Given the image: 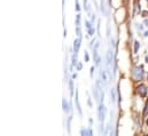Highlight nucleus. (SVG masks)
<instances>
[{"label":"nucleus","mask_w":148,"mask_h":136,"mask_svg":"<svg viewBox=\"0 0 148 136\" xmlns=\"http://www.w3.org/2000/svg\"><path fill=\"white\" fill-rule=\"evenodd\" d=\"M131 74L133 77V79L135 81H139V80H142L143 79V70H142V66H134L131 71Z\"/></svg>","instance_id":"obj_1"},{"label":"nucleus","mask_w":148,"mask_h":136,"mask_svg":"<svg viewBox=\"0 0 148 136\" xmlns=\"http://www.w3.org/2000/svg\"><path fill=\"white\" fill-rule=\"evenodd\" d=\"M106 114H107V109L105 105H102V103H100L98 108V117L101 124H105V119H106Z\"/></svg>","instance_id":"obj_2"},{"label":"nucleus","mask_w":148,"mask_h":136,"mask_svg":"<svg viewBox=\"0 0 148 136\" xmlns=\"http://www.w3.org/2000/svg\"><path fill=\"white\" fill-rule=\"evenodd\" d=\"M138 93H139V95H140L141 97H146V95H147V93H148L147 86H146V85H140V86L138 87Z\"/></svg>","instance_id":"obj_3"},{"label":"nucleus","mask_w":148,"mask_h":136,"mask_svg":"<svg viewBox=\"0 0 148 136\" xmlns=\"http://www.w3.org/2000/svg\"><path fill=\"white\" fill-rule=\"evenodd\" d=\"M80 43H82V38L80 37H78L77 39L74 40V53L75 54H78L79 48H80Z\"/></svg>","instance_id":"obj_4"},{"label":"nucleus","mask_w":148,"mask_h":136,"mask_svg":"<svg viewBox=\"0 0 148 136\" xmlns=\"http://www.w3.org/2000/svg\"><path fill=\"white\" fill-rule=\"evenodd\" d=\"M62 106H63V111H64V113H69V112H71L72 111V106L67 102V100L66 99H63L62 100Z\"/></svg>","instance_id":"obj_5"},{"label":"nucleus","mask_w":148,"mask_h":136,"mask_svg":"<svg viewBox=\"0 0 148 136\" xmlns=\"http://www.w3.org/2000/svg\"><path fill=\"white\" fill-rule=\"evenodd\" d=\"M85 24H86V28H87V32H88V34H90V35H93L94 32H95V30H94V24L91 23V22H88V21H86Z\"/></svg>","instance_id":"obj_6"},{"label":"nucleus","mask_w":148,"mask_h":136,"mask_svg":"<svg viewBox=\"0 0 148 136\" xmlns=\"http://www.w3.org/2000/svg\"><path fill=\"white\" fill-rule=\"evenodd\" d=\"M101 77H102V82H104L105 85H107V83L109 82V80H110V78H108V72H107V70H101Z\"/></svg>","instance_id":"obj_7"},{"label":"nucleus","mask_w":148,"mask_h":136,"mask_svg":"<svg viewBox=\"0 0 148 136\" xmlns=\"http://www.w3.org/2000/svg\"><path fill=\"white\" fill-rule=\"evenodd\" d=\"M75 103H76V109L78 111V113L82 116V108H80V104H79V100H78V90L76 89V96H75Z\"/></svg>","instance_id":"obj_8"},{"label":"nucleus","mask_w":148,"mask_h":136,"mask_svg":"<svg viewBox=\"0 0 148 136\" xmlns=\"http://www.w3.org/2000/svg\"><path fill=\"white\" fill-rule=\"evenodd\" d=\"M100 9H101V13H102L105 16H108V12H107V8H106V5H105V1H104V0H101Z\"/></svg>","instance_id":"obj_9"},{"label":"nucleus","mask_w":148,"mask_h":136,"mask_svg":"<svg viewBox=\"0 0 148 136\" xmlns=\"http://www.w3.org/2000/svg\"><path fill=\"white\" fill-rule=\"evenodd\" d=\"M110 99H111V103L115 104L116 103V93H115L114 88H111V90H110Z\"/></svg>","instance_id":"obj_10"},{"label":"nucleus","mask_w":148,"mask_h":136,"mask_svg":"<svg viewBox=\"0 0 148 136\" xmlns=\"http://www.w3.org/2000/svg\"><path fill=\"white\" fill-rule=\"evenodd\" d=\"M80 134H82V135H87V136H90V135L93 134V131H92L91 128H85V129H82V130H80Z\"/></svg>","instance_id":"obj_11"},{"label":"nucleus","mask_w":148,"mask_h":136,"mask_svg":"<svg viewBox=\"0 0 148 136\" xmlns=\"http://www.w3.org/2000/svg\"><path fill=\"white\" fill-rule=\"evenodd\" d=\"M77 55H78V54H75V53H74V55L71 56V65H72V66H76L77 63H78V61H77Z\"/></svg>","instance_id":"obj_12"},{"label":"nucleus","mask_w":148,"mask_h":136,"mask_svg":"<svg viewBox=\"0 0 148 136\" xmlns=\"http://www.w3.org/2000/svg\"><path fill=\"white\" fill-rule=\"evenodd\" d=\"M74 81H72V79H70L69 80V92H70V95L72 96L74 95Z\"/></svg>","instance_id":"obj_13"},{"label":"nucleus","mask_w":148,"mask_h":136,"mask_svg":"<svg viewBox=\"0 0 148 136\" xmlns=\"http://www.w3.org/2000/svg\"><path fill=\"white\" fill-rule=\"evenodd\" d=\"M84 9L87 13H91V6L88 5V0H84Z\"/></svg>","instance_id":"obj_14"},{"label":"nucleus","mask_w":148,"mask_h":136,"mask_svg":"<svg viewBox=\"0 0 148 136\" xmlns=\"http://www.w3.org/2000/svg\"><path fill=\"white\" fill-rule=\"evenodd\" d=\"M139 47H140V43H139L138 41H135V42H134V48H133V52H134V54H137V53H138V51H139Z\"/></svg>","instance_id":"obj_15"},{"label":"nucleus","mask_w":148,"mask_h":136,"mask_svg":"<svg viewBox=\"0 0 148 136\" xmlns=\"http://www.w3.org/2000/svg\"><path fill=\"white\" fill-rule=\"evenodd\" d=\"M75 25H76V26H80V15H79V14L76 16V20H75Z\"/></svg>","instance_id":"obj_16"},{"label":"nucleus","mask_w":148,"mask_h":136,"mask_svg":"<svg viewBox=\"0 0 148 136\" xmlns=\"http://www.w3.org/2000/svg\"><path fill=\"white\" fill-rule=\"evenodd\" d=\"M142 116H143V117L148 116V102H147L146 105H145V110H143V112H142Z\"/></svg>","instance_id":"obj_17"},{"label":"nucleus","mask_w":148,"mask_h":136,"mask_svg":"<svg viewBox=\"0 0 148 136\" xmlns=\"http://www.w3.org/2000/svg\"><path fill=\"white\" fill-rule=\"evenodd\" d=\"M76 34H77L78 37L82 38V30H80V26H76Z\"/></svg>","instance_id":"obj_18"},{"label":"nucleus","mask_w":148,"mask_h":136,"mask_svg":"<svg viewBox=\"0 0 148 136\" xmlns=\"http://www.w3.org/2000/svg\"><path fill=\"white\" fill-rule=\"evenodd\" d=\"M75 9H76L77 12H79V11H80V6H79L78 0H75Z\"/></svg>","instance_id":"obj_19"},{"label":"nucleus","mask_w":148,"mask_h":136,"mask_svg":"<svg viewBox=\"0 0 148 136\" xmlns=\"http://www.w3.org/2000/svg\"><path fill=\"white\" fill-rule=\"evenodd\" d=\"M84 60H85V62H88V61H90V55H88L87 52L84 53Z\"/></svg>","instance_id":"obj_20"},{"label":"nucleus","mask_w":148,"mask_h":136,"mask_svg":"<svg viewBox=\"0 0 148 136\" xmlns=\"http://www.w3.org/2000/svg\"><path fill=\"white\" fill-rule=\"evenodd\" d=\"M137 29H138V31L142 32V31H143V26H142V24H137Z\"/></svg>","instance_id":"obj_21"},{"label":"nucleus","mask_w":148,"mask_h":136,"mask_svg":"<svg viewBox=\"0 0 148 136\" xmlns=\"http://www.w3.org/2000/svg\"><path fill=\"white\" fill-rule=\"evenodd\" d=\"M82 68H83V64H82L80 62H78V63H77V65H76V69H77L78 71H80V70H82Z\"/></svg>","instance_id":"obj_22"},{"label":"nucleus","mask_w":148,"mask_h":136,"mask_svg":"<svg viewBox=\"0 0 148 136\" xmlns=\"http://www.w3.org/2000/svg\"><path fill=\"white\" fill-rule=\"evenodd\" d=\"M93 72H94V66H92V68H91V71H90L91 77H93Z\"/></svg>","instance_id":"obj_23"},{"label":"nucleus","mask_w":148,"mask_h":136,"mask_svg":"<svg viewBox=\"0 0 148 136\" xmlns=\"http://www.w3.org/2000/svg\"><path fill=\"white\" fill-rule=\"evenodd\" d=\"M143 37H148V31H145V33H143Z\"/></svg>","instance_id":"obj_24"},{"label":"nucleus","mask_w":148,"mask_h":136,"mask_svg":"<svg viewBox=\"0 0 148 136\" xmlns=\"http://www.w3.org/2000/svg\"><path fill=\"white\" fill-rule=\"evenodd\" d=\"M145 24H146V26L148 28V20H146V21H145Z\"/></svg>","instance_id":"obj_25"},{"label":"nucleus","mask_w":148,"mask_h":136,"mask_svg":"<svg viewBox=\"0 0 148 136\" xmlns=\"http://www.w3.org/2000/svg\"><path fill=\"white\" fill-rule=\"evenodd\" d=\"M146 62H147V63H148V55H147V56H146Z\"/></svg>","instance_id":"obj_26"},{"label":"nucleus","mask_w":148,"mask_h":136,"mask_svg":"<svg viewBox=\"0 0 148 136\" xmlns=\"http://www.w3.org/2000/svg\"><path fill=\"white\" fill-rule=\"evenodd\" d=\"M147 126H148V119H147Z\"/></svg>","instance_id":"obj_27"},{"label":"nucleus","mask_w":148,"mask_h":136,"mask_svg":"<svg viewBox=\"0 0 148 136\" xmlns=\"http://www.w3.org/2000/svg\"><path fill=\"white\" fill-rule=\"evenodd\" d=\"M63 3H64V0H63Z\"/></svg>","instance_id":"obj_28"},{"label":"nucleus","mask_w":148,"mask_h":136,"mask_svg":"<svg viewBox=\"0 0 148 136\" xmlns=\"http://www.w3.org/2000/svg\"><path fill=\"white\" fill-rule=\"evenodd\" d=\"M147 77H148V74H147Z\"/></svg>","instance_id":"obj_29"}]
</instances>
